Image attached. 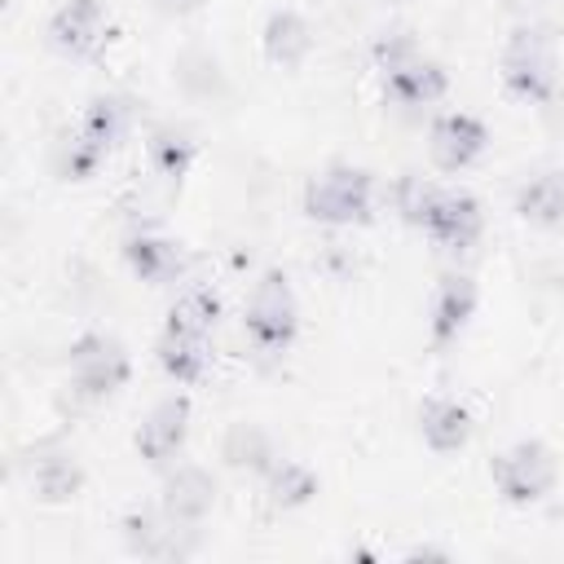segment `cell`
<instances>
[{
  "label": "cell",
  "mask_w": 564,
  "mask_h": 564,
  "mask_svg": "<svg viewBox=\"0 0 564 564\" xmlns=\"http://www.w3.org/2000/svg\"><path fill=\"white\" fill-rule=\"evenodd\" d=\"M189 163H194V141H189L185 132L159 128V132L150 137V167H154L159 181H167V185L176 189V185L185 181Z\"/></svg>",
  "instance_id": "7402d4cb"
},
{
  "label": "cell",
  "mask_w": 564,
  "mask_h": 564,
  "mask_svg": "<svg viewBox=\"0 0 564 564\" xmlns=\"http://www.w3.org/2000/svg\"><path fill=\"white\" fill-rule=\"evenodd\" d=\"M489 476L498 485V494L516 507H529V502H542L551 489H555V454L542 445V441H516L511 449L494 454L489 463Z\"/></svg>",
  "instance_id": "3957f363"
},
{
  "label": "cell",
  "mask_w": 564,
  "mask_h": 564,
  "mask_svg": "<svg viewBox=\"0 0 564 564\" xmlns=\"http://www.w3.org/2000/svg\"><path fill=\"white\" fill-rule=\"evenodd\" d=\"M220 454H225L229 467H238V471H269V467L278 463L273 449H269V436H264L256 423H234V427L225 432Z\"/></svg>",
  "instance_id": "603a6c76"
},
{
  "label": "cell",
  "mask_w": 564,
  "mask_h": 564,
  "mask_svg": "<svg viewBox=\"0 0 564 564\" xmlns=\"http://www.w3.org/2000/svg\"><path fill=\"white\" fill-rule=\"evenodd\" d=\"M185 436H189V401L185 397H163L137 427V454L150 467H167L181 454Z\"/></svg>",
  "instance_id": "52a82bcc"
},
{
  "label": "cell",
  "mask_w": 564,
  "mask_h": 564,
  "mask_svg": "<svg viewBox=\"0 0 564 564\" xmlns=\"http://www.w3.org/2000/svg\"><path fill=\"white\" fill-rule=\"evenodd\" d=\"M123 529H128V546L137 555H145V560H181V555H189V542H181L185 524L172 520L167 511L163 516H128Z\"/></svg>",
  "instance_id": "5bb4252c"
},
{
  "label": "cell",
  "mask_w": 564,
  "mask_h": 564,
  "mask_svg": "<svg viewBox=\"0 0 564 564\" xmlns=\"http://www.w3.org/2000/svg\"><path fill=\"white\" fill-rule=\"evenodd\" d=\"M313 494H317V476L304 463L282 458L269 467V498L278 507H304V502H313Z\"/></svg>",
  "instance_id": "cb8c5ba5"
},
{
  "label": "cell",
  "mask_w": 564,
  "mask_h": 564,
  "mask_svg": "<svg viewBox=\"0 0 564 564\" xmlns=\"http://www.w3.org/2000/svg\"><path fill=\"white\" fill-rule=\"evenodd\" d=\"M436 198H441V185H432V181H423L414 172H405L397 181V212H401L405 225H419L423 229L427 216H432V207H436Z\"/></svg>",
  "instance_id": "484cf974"
},
{
  "label": "cell",
  "mask_w": 564,
  "mask_h": 564,
  "mask_svg": "<svg viewBox=\"0 0 564 564\" xmlns=\"http://www.w3.org/2000/svg\"><path fill=\"white\" fill-rule=\"evenodd\" d=\"M101 159H106V150H101L93 137H84V132L62 137V141H57V154H53V163H57V172H62L66 181H88V176L101 167Z\"/></svg>",
  "instance_id": "d4e9b609"
},
{
  "label": "cell",
  "mask_w": 564,
  "mask_h": 564,
  "mask_svg": "<svg viewBox=\"0 0 564 564\" xmlns=\"http://www.w3.org/2000/svg\"><path fill=\"white\" fill-rule=\"evenodd\" d=\"M216 317H220V300L207 291V286H194V291H185L172 308H167V326L163 330H172V335H212V326H216Z\"/></svg>",
  "instance_id": "44dd1931"
},
{
  "label": "cell",
  "mask_w": 564,
  "mask_h": 564,
  "mask_svg": "<svg viewBox=\"0 0 564 564\" xmlns=\"http://www.w3.org/2000/svg\"><path fill=\"white\" fill-rule=\"evenodd\" d=\"M128 123H132V110H128V101H123V97H93V101H88V110H84L79 132H84V137H93V141L110 154V150L123 141Z\"/></svg>",
  "instance_id": "ffe728a7"
},
{
  "label": "cell",
  "mask_w": 564,
  "mask_h": 564,
  "mask_svg": "<svg viewBox=\"0 0 564 564\" xmlns=\"http://www.w3.org/2000/svg\"><path fill=\"white\" fill-rule=\"evenodd\" d=\"M172 520H181V524H198L212 507H216V480H212V471L207 467H198V463H181L176 471H167V480H163V502H159Z\"/></svg>",
  "instance_id": "8fae6325"
},
{
  "label": "cell",
  "mask_w": 564,
  "mask_h": 564,
  "mask_svg": "<svg viewBox=\"0 0 564 564\" xmlns=\"http://www.w3.org/2000/svg\"><path fill=\"white\" fill-rule=\"evenodd\" d=\"M485 145H489L485 123H480L476 115H463V110L441 115V119L432 123V132H427V150H432V163H436L441 172H463V167H471V163L485 154Z\"/></svg>",
  "instance_id": "8992f818"
},
{
  "label": "cell",
  "mask_w": 564,
  "mask_h": 564,
  "mask_svg": "<svg viewBox=\"0 0 564 564\" xmlns=\"http://www.w3.org/2000/svg\"><path fill=\"white\" fill-rule=\"evenodd\" d=\"M260 40H264V57H269L273 66H282V70L300 66V62L313 53V31H308V22H304L300 13H291V9H273Z\"/></svg>",
  "instance_id": "9a60e30c"
},
{
  "label": "cell",
  "mask_w": 564,
  "mask_h": 564,
  "mask_svg": "<svg viewBox=\"0 0 564 564\" xmlns=\"http://www.w3.org/2000/svg\"><path fill=\"white\" fill-rule=\"evenodd\" d=\"M476 313V282L467 273H445L432 291V344H454Z\"/></svg>",
  "instance_id": "7c38bea8"
},
{
  "label": "cell",
  "mask_w": 564,
  "mask_h": 564,
  "mask_svg": "<svg viewBox=\"0 0 564 564\" xmlns=\"http://www.w3.org/2000/svg\"><path fill=\"white\" fill-rule=\"evenodd\" d=\"M242 330L260 352L291 348V339L300 330V304H295L291 278L282 269H264L260 282L251 286V300H247V313H242Z\"/></svg>",
  "instance_id": "6da1fadb"
},
{
  "label": "cell",
  "mask_w": 564,
  "mask_h": 564,
  "mask_svg": "<svg viewBox=\"0 0 564 564\" xmlns=\"http://www.w3.org/2000/svg\"><path fill=\"white\" fill-rule=\"evenodd\" d=\"M207 339L203 335H172L163 330L159 339V366L176 379V383H198L203 370H207Z\"/></svg>",
  "instance_id": "d6986e66"
},
{
  "label": "cell",
  "mask_w": 564,
  "mask_h": 564,
  "mask_svg": "<svg viewBox=\"0 0 564 564\" xmlns=\"http://www.w3.org/2000/svg\"><path fill=\"white\" fill-rule=\"evenodd\" d=\"M502 79L524 101H551L555 84H560L551 40L542 31H533V26H516L507 48H502Z\"/></svg>",
  "instance_id": "277c9868"
},
{
  "label": "cell",
  "mask_w": 564,
  "mask_h": 564,
  "mask_svg": "<svg viewBox=\"0 0 564 564\" xmlns=\"http://www.w3.org/2000/svg\"><path fill=\"white\" fill-rule=\"evenodd\" d=\"M123 256H128L132 273H137L141 282H154V286H159V282H172V278L185 269V256H181V247H176V242H167V238H154V234L128 238Z\"/></svg>",
  "instance_id": "e0dca14e"
},
{
  "label": "cell",
  "mask_w": 564,
  "mask_h": 564,
  "mask_svg": "<svg viewBox=\"0 0 564 564\" xmlns=\"http://www.w3.org/2000/svg\"><path fill=\"white\" fill-rule=\"evenodd\" d=\"M48 40L66 57H93L106 40V4L101 0H66L48 22Z\"/></svg>",
  "instance_id": "ba28073f"
},
{
  "label": "cell",
  "mask_w": 564,
  "mask_h": 564,
  "mask_svg": "<svg viewBox=\"0 0 564 564\" xmlns=\"http://www.w3.org/2000/svg\"><path fill=\"white\" fill-rule=\"evenodd\" d=\"M419 432L436 454H458L471 436V414L454 397H427L419 410Z\"/></svg>",
  "instance_id": "4fadbf2b"
},
{
  "label": "cell",
  "mask_w": 564,
  "mask_h": 564,
  "mask_svg": "<svg viewBox=\"0 0 564 564\" xmlns=\"http://www.w3.org/2000/svg\"><path fill=\"white\" fill-rule=\"evenodd\" d=\"M66 361H70V383L79 388V397H93V401L119 392L128 383V375H132V361H128L123 344L110 339V335H84V339H75Z\"/></svg>",
  "instance_id": "5b68a950"
},
{
  "label": "cell",
  "mask_w": 564,
  "mask_h": 564,
  "mask_svg": "<svg viewBox=\"0 0 564 564\" xmlns=\"http://www.w3.org/2000/svg\"><path fill=\"white\" fill-rule=\"evenodd\" d=\"M383 84H388V97L401 101V106H432V101L445 97L449 75H445L441 62L423 57V48H419V53L401 57L397 66H388L383 70Z\"/></svg>",
  "instance_id": "30bf717a"
},
{
  "label": "cell",
  "mask_w": 564,
  "mask_h": 564,
  "mask_svg": "<svg viewBox=\"0 0 564 564\" xmlns=\"http://www.w3.org/2000/svg\"><path fill=\"white\" fill-rule=\"evenodd\" d=\"M31 489H35V498H44V502H70V498L84 489V467H79L70 454L48 449V454H40V458L31 463Z\"/></svg>",
  "instance_id": "ac0fdd59"
},
{
  "label": "cell",
  "mask_w": 564,
  "mask_h": 564,
  "mask_svg": "<svg viewBox=\"0 0 564 564\" xmlns=\"http://www.w3.org/2000/svg\"><path fill=\"white\" fill-rule=\"evenodd\" d=\"M516 212L529 225L564 229V172H542L516 189Z\"/></svg>",
  "instance_id": "2e32d148"
},
{
  "label": "cell",
  "mask_w": 564,
  "mask_h": 564,
  "mask_svg": "<svg viewBox=\"0 0 564 564\" xmlns=\"http://www.w3.org/2000/svg\"><path fill=\"white\" fill-rule=\"evenodd\" d=\"M304 212H308V220H322V225H366L370 212H375V181H370V172L348 167V163L326 167L322 176L308 181Z\"/></svg>",
  "instance_id": "7a4b0ae2"
},
{
  "label": "cell",
  "mask_w": 564,
  "mask_h": 564,
  "mask_svg": "<svg viewBox=\"0 0 564 564\" xmlns=\"http://www.w3.org/2000/svg\"><path fill=\"white\" fill-rule=\"evenodd\" d=\"M159 9H167V13H194V9H203V0H159Z\"/></svg>",
  "instance_id": "4316f807"
},
{
  "label": "cell",
  "mask_w": 564,
  "mask_h": 564,
  "mask_svg": "<svg viewBox=\"0 0 564 564\" xmlns=\"http://www.w3.org/2000/svg\"><path fill=\"white\" fill-rule=\"evenodd\" d=\"M423 229H427L441 247L467 251V247L480 238V229H485V212H480V203H476L471 194H463V189H441V198H436V207H432V216H427Z\"/></svg>",
  "instance_id": "9c48e42d"
}]
</instances>
